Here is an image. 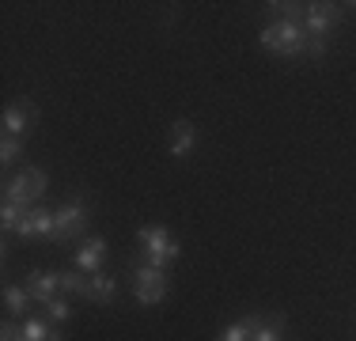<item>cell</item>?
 I'll list each match as a JSON object with an SVG mask.
<instances>
[{
	"mask_svg": "<svg viewBox=\"0 0 356 341\" xmlns=\"http://www.w3.org/2000/svg\"><path fill=\"white\" fill-rule=\"evenodd\" d=\"M261 46L277 57H300L303 46H307V31H303V23H292V19L269 23L261 31Z\"/></svg>",
	"mask_w": 356,
	"mask_h": 341,
	"instance_id": "6da1fadb",
	"label": "cell"
},
{
	"mask_svg": "<svg viewBox=\"0 0 356 341\" xmlns=\"http://www.w3.org/2000/svg\"><path fill=\"white\" fill-rule=\"evenodd\" d=\"M137 243L144 246V262H148V266H171V262H178V243L171 235H167V228L163 224H152V228H140L137 232Z\"/></svg>",
	"mask_w": 356,
	"mask_h": 341,
	"instance_id": "7a4b0ae2",
	"label": "cell"
},
{
	"mask_svg": "<svg viewBox=\"0 0 356 341\" xmlns=\"http://www.w3.org/2000/svg\"><path fill=\"white\" fill-rule=\"evenodd\" d=\"M88 205L83 201H65L61 209H54V243H76L88 232Z\"/></svg>",
	"mask_w": 356,
	"mask_h": 341,
	"instance_id": "3957f363",
	"label": "cell"
},
{
	"mask_svg": "<svg viewBox=\"0 0 356 341\" xmlns=\"http://www.w3.org/2000/svg\"><path fill=\"white\" fill-rule=\"evenodd\" d=\"M42 193H46V170H38V167H23V175H15L4 186V201L19 205V209H31Z\"/></svg>",
	"mask_w": 356,
	"mask_h": 341,
	"instance_id": "277c9868",
	"label": "cell"
},
{
	"mask_svg": "<svg viewBox=\"0 0 356 341\" xmlns=\"http://www.w3.org/2000/svg\"><path fill=\"white\" fill-rule=\"evenodd\" d=\"M133 296L140 303H163L167 300V273L159 266H148V262H133Z\"/></svg>",
	"mask_w": 356,
	"mask_h": 341,
	"instance_id": "5b68a950",
	"label": "cell"
},
{
	"mask_svg": "<svg viewBox=\"0 0 356 341\" xmlns=\"http://www.w3.org/2000/svg\"><path fill=\"white\" fill-rule=\"evenodd\" d=\"M341 19V4H307V15H303V31H307V38H326L330 27Z\"/></svg>",
	"mask_w": 356,
	"mask_h": 341,
	"instance_id": "8992f818",
	"label": "cell"
},
{
	"mask_svg": "<svg viewBox=\"0 0 356 341\" xmlns=\"http://www.w3.org/2000/svg\"><path fill=\"white\" fill-rule=\"evenodd\" d=\"M35 122H38V106L31 99H19L4 110V133L8 136H27L35 129Z\"/></svg>",
	"mask_w": 356,
	"mask_h": 341,
	"instance_id": "52a82bcc",
	"label": "cell"
},
{
	"mask_svg": "<svg viewBox=\"0 0 356 341\" xmlns=\"http://www.w3.org/2000/svg\"><path fill=\"white\" fill-rule=\"evenodd\" d=\"M23 239H35V235H54V209H42V205H31V209H23L19 216V228H15Z\"/></svg>",
	"mask_w": 356,
	"mask_h": 341,
	"instance_id": "ba28073f",
	"label": "cell"
},
{
	"mask_svg": "<svg viewBox=\"0 0 356 341\" xmlns=\"http://www.w3.org/2000/svg\"><path fill=\"white\" fill-rule=\"evenodd\" d=\"M193 148H197V129H193V122H186V118L171 122V129H167V152H171L175 159H186Z\"/></svg>",
	"mask_w": 356,
	"mask_h": 341,
	"instance_id": "9c48e42d",
	"label": "cell"
},
{
	"mask_svg": "<svg viewBox=\"0 0 356 341\" xmlns=\"http://www.w3.org/2000/svg\"><path fill=\"white\" fill-rule=\"evenodd\" d=\"M27 292L31 300L46 307L49 300H57V292H61V273H49V269H35L27 277Z\"/></svg>",
	"mask_w": 356,
	"mask_h": 341,
	"instance_id": "30bf717a",
	"label": "cell"
},
{
	"mask_svg": "<svg viewBox=\"0 0 356 341\" xmlns=\"http://www.w3.org/2000/svg\"><path fill=\"white\" fill-rule=\"evenodd\" d=\"M106 262V239L103 235H88L80 239V246H76V269L80 273H91L99 269Z\"/></svg>",
	"mask_w": 356,
	"mask_h": 341,
	"instance_id": "8fae6325",
	"label": "cell"
},
{
	"mask_svg": "<svg viewBox=\"0 0 356 341\" xmlns=\"http://www.w3.org/2000/svg\"><path fill=\"white\" fill-rule=\"evenodd\" d=\"M118 296V280L110 277V273H95V277H88V288H83V300L88 303H110Z\"/></svg>",
	"mask_w": 356,
	"mask_h": 341,
	"instance_id": "7c38bea8",
	"label": "cell"
},
{
	"mask_svg": "<svg viewBox=\"0 0 356 341\" xmlns=\"http://www.w3.org/2000/svg\"><path fill=\"white\" fill-rule=\"evenodd\" d=\"M261 322H266V315H247V319H239V322L220 330L216 341H250L254 330H261Z\"/></svg>",
	"mask_w": 356,
	"mask_h": 341,
	"instance_id": "4fadbf2b",
	"label": "cell"
},
{
	"mask_svg": "<svg viewBox=\"0 0 356 341\" xmlns=\"http://www.w3.org/2000/svg\"><path fill=\"white\" fill-rule=\"evenodd\" d=\"M31 303H35V300H31L27 288H15V285H8V288H4V307H8L12 315H23Z\"/></svg>",
	"mask_w": 356,
	"mask_h": 341,
	"instance_id": "5bb4252c",
	"label": "cell"
},
{
	"mask_svg": "<svg viewBox=\"0 0 356 341\" xmlns=\"http://www.w3.org/2000/svg\"><path fill=\"white\" fill-rule=\"evenodd\" d=\"M281 330H284V315H266L261 330H254L250 341H281Z\"/></svg>",
	"mask_w": 356,
	"mask_h": 341,
	"instance_id": "9a60e30c",
	"label": "cell"
},
{
	"mask_svg": "<svg viewBox=\"0 0 356 341\" xmlns=\"http://www.w3.org/2000/svg\"><path fill=\"white\" fill-rule=\"evenodd\" d=\"M19 152H23V141H19V136H8L4 133V141H0V164H15V156H19Z\"/></svg>",
	"mask_w": 356,
	"mask_h": 341,
	"instance_id": "2e32d148",
	"label": "cell"
},
{
	"mask_svg": "<svg viewBox=\"0 0 356 341\" xmlns=\"http://www.w3.org/2000/svg\"><path fill=\"white\" fill-rule=\"evenodd\" d=\"M83 288H88V277H83V273H61V292L83 296Z\"/></svg>",
	"mask_w": 356,
	"mask_h": 341,
	"instance_id": "e0dca14e",
	"label": "cell"
},
{
	"mask_svg": "<svg viewBox=\"0 0 356 341\" xmlns=\"http://www.w3.org/2000/svg\"><path fill=\"white\" fill-rule=\"evenodd\" d=\"M49 334H54V330H49L42 319H27V322H23V341H42Z\"/></svg>",
	"mask_w": 356,
	"mask_h": 341,
	"instance_id": "ac0fdd59",
	"label": "cell"
},
{
	"mask_svg": "<svg viewBox=\"0 0 356 341\" xmlns=\"http://www.w3.org/2000/svg\"><path fill=\"white\" fill-rule=\"evenodd\" d=\"M46 315H49L54 322H69V319H72V307H69V300H61V296H57V300L46 303Z\"/></svg>",
	"mask_w": 356,
	"mask_h": 341,
	"instance_id": "d6986e66",
	"label": "cell"
},
{
	"mask_svg": "<svg viewBox=\"0 0 356 341\" xmlns=\"http://www.w3.org/2000/svg\"><path fill=\"white\" fill-rule=\"evenodd\" d=\"M326 49H330V42H326V38H307L303 54H311V57H326Z\"/></svg>",
	"mask_w": 356,
	"mask_h": 341,
	"instance_id": "ffe728a7",
	"label": "cell"
},
{
	"mask_svg": "<svg viewBox=\"0 0 356 341\" xmlns=\"http://www.w3.org/2000/svg\"><path fill=\"white\" fill-rule=\"evenodd\" d=\"M0 338H4V341H23V326H15V322H4V326H0Z\"/></svg>",
	"mask_w": 356,
	"mask_h": 341,
	"instance_id": "44dd1931",
	"label": "cell"
},
{
	"mask_svg": "<svg viewBox=\"0 0 356 341\" xmlns=\"http://www.w3.org/2000/svg\"><path fill=\"white\" fill-rule=\"evenodd\" d=\"M42 341H65L61 334H49V338H42Z\"/></svg>",
	"mask_w": 356,
	"mask_h": 341,
	"instance_id": "7402d4cb",
	"label": "cell"
}]
</instances>
